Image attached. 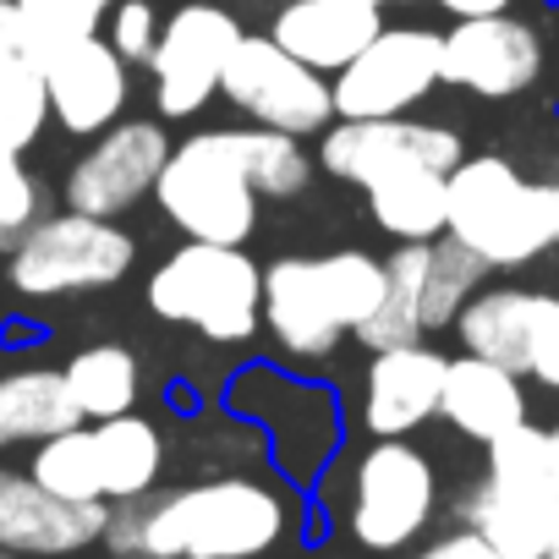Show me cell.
<instances>
[{"instance_id": "4dcf8cb0", "label": "cell", "mask_w": 559, "mask_h": 559, "mask_svg": "<svg viewBox=\"0 0 559 559\" xmlns=\"http://www.w3.org/2000/svg\"><path fill=\"white\" fill-rule=\"evenodd\" d=\"M45 219V192L23 170V154H0V247H17Z\"/></svg>"}, {"instance_id": "d590c367", "label": "cell", "mask_w": 559, "mask_h": 559, "mask_svg": "<svg viewBox=\"0 0 559 559\" xmlns=\"http://www.w3.org/2000/svg\"><path fill=\"white\" fill-rule=\"evenodd\" d=\"M373 7H406V0H373Z\"/></svg>"}, {"instance_id": "f35d334b", "label": "cell", "mask_w": 559, "mask_h": 559, "mask_svg": "<svg viewBox=\"0 0 559 559\" xmlns=\"http://www.w3.org/2000/svg\"><path fill=\"white\" fill-rule=\"evenodd\" d=\"M554 433H559V428H554Z\"/></svg>"}, {"instance_id": "484cf974", "label": "cell", "mask_w": 559, "mask_h": 559, "mask_svg": "<svg viewBox=\"0 0 559 559\" xmlns=\"http://www.w3.org/2000/svg\"><path fill=\"white\" fill-rule=\"evenodd\" d=\"M61 373H67V390H72L83 423L127 417L132 401H138V384H143L138 357L121 352V346H88V352H78Z\"/></svg>"}, {"instance_id": "83f0119b", "label": "cell", "mask_w": 559, "mask_h": 559, "mask_svg": "<svg viewBox=\"0 0 559 559\" xmlns=\"http://www.w3.org/2000/svg\"><path fill=\"white\" fill-rule=\"evenodd\" d=\"M488 477L510 483V488H537V493H559V433L554 428H510L504 439L488 444Z\"/></svg>"}, {"instance_id": "e575fe53", "label": "cell", "mask_w": 559, "mask_h": 559, "mask_svg": "<svg viewBox=\"0 0 559 559\" xmlns=\"http://www.w3.org/2000/svg\"><path fill=\"white\" fill-rule=\"evenodd\" d=\"M439 7H450L455 17H499L510 0H439Z\"/></svg>"}, {"instance_id": "9a60e30c", "label": "cell", "mask_w": 559, "mask_h": 559, "mask_svg": "<svg viewBox=\"0 0 559 559\" xmlns=\"http://www.w3.org/2000/svg\"><path fill=\"white\" fill-rule=\"evenodd\" d=\"M543 67V45L526 23L515 17H461L450 34H444V83L455 88H472L483 99H504V94H521Z\"/></svg>"}, {"instance_id": "5b68a950", "label": "cell", "mask_w": 559, "mask_h": 559, "mask_svg": "<svg viewBox=\"0 0 559 559\" xmlns=\"http://www.w3.org/2000/svg\"><path fill=\"white\" fill-rule=\"evenodd\" d=\"M148 308L209 341H247L263 324V269L241 247L187 241L148 280Z\"/></svg>"}, {"instance_id": "30bf717a", "label": "cell", "mask_w": 559, "mask_h": 559, "mask_svg": "<svg viewBox=\"0 0 559 559\" xmlns=\"http://www.w3.org/2000/svg\"><path fill=\"white\" fill-rule=\"evenodd\" d=\"M444 61V34L428 28H384L346 72H335V116L341 121H395L417 99H428Z\"/></svg>"}, {"instance_id": "8d00e7d4", "label": "cell", "mask_w": 559, "mask_h": 559, "mask_svg": "<svg viewBox=\"0 0 559 559\" xmlns=\"http://www.w3.org/2000/svg\"><path fill=\"white\" fill-rule=\"evenodd\" d=\"M0 559H17V554H0Z\"/></svg>"}, {"instance_id": "74e56055", "label": "cell", "mask_w": 559, "mask_h": 559, "mask_svg": "<svg viewBox=\"0 0 559 559\" xmlns=\"http://www.w3.org/2000/svg\"><path fill=\"white\" fill-rule=\"evenodd\" d=\"M554 559H559V548H554Z\"/></svg>"}, {"instance_id": "f546056e", "label": "cell", "mask_w": 559, "mask_h": 559, "mask_svg": "<svg viewBox=\"0 0 559 559\" xmlns=\"http://www.w3.org/2000/svg\"><path fill=\"white\" fill-rule=\"evenodd\" d=\"M17 12L28 23V34L39 39V50H61L72 39L99 34V23L116 12V0H17Z\"/></svg>"}, {"instance_id": "277c9868", "label": "cell", "mask_w": 559, "mask_h": 559, "mask_svg": "<svg viewBox=\"0 0 559 559\" xmlns=\"http://www.w3.org/2000/svg\"><path fill=\"white\" fill-rule=\"evenodd\" d=\"M488 263L461 247L455 236H433V241H406L390 263H384V302L368 313V324L357 330V341L379 357V352H401V346H423L428 330H444L461 319V308L477 297Z\"/></svg>"}, {"instance_id": "d6a6232c", "label": "cell", "mask_w": 559, "mask_h": 559, "mask_svg": "<svg viewBox=\"0 0 559 559\" xmlns=\"http://www.w3.org/2000/svg\"><path fill=\"white\" fill-rule=\"evenodd\" d=\"M412 559H504L488 537H477L472 526H461V532H444V537H433L428 548H417Z\"/></svg>"}, {"instance_id": "cb8c5ba5", "label": "cell", "mask_w": 559, "mask_h": 559, "mask_svg": "<svg viewBox=\"0 0 559 559\" xmlns=\"http://www.w3.org/2000/svg\"><path fill=\"white\" fill-rule=\"evenodd\" d=\"M83 412L67 390V373L56 368H23L0 379V450L7 444H45L67 428H78Z\"/></svg>"}, {"instance_id": "9c48e42d", "label": "cell", "mask_w": 559, "mask_h": 559, "mask_svg": "<svg viewBox=\"0 0 559 559\" xmlns=\"http://www.w3.org/2000/svg\"><path fill=\"white\" fill-rule=\"evenodd\" d=\"M219 94L236 110H247L258 127L286 132V138H308V132L335 127V83H324V72L302 67L274 39H247L241 34V45L225 61Z\"/></svg>"}, {"instance_id": "ac0fdd59", "label": "cell", "mask_w": 559, "mask_h": 559, "mask_svg": "<svg viewBox=\"0 0 559 559\" xmlns=\"http://www.w3.org/2000/svg\"><path fill=\"white\" fill-rule=\"evenodd\" d=\"M444 357L428 346H401V352H379L368 362L362 379V423L373 439H401L417 423L439 417V395H444Z\"/></svg>"}, {"instance_id": "e0dca14e", "label": "cell", "mask_w": 559, "mask_h": 559, "mask_svg": "<svg viewBox=\"0 0 559 559\" xmlns=\"http://www.w3.org/2000/svg\"><path fill=\"white\" fill-rule=\"evenodd\" d=\"M379 34H384V17L373 0H292L274 17L269 39L313 72H346Z\"/></svg>"}, {"instance_id": "6da1fadb", "label": "cell", "mask_w": 559, "mask_h": 559, "mask_svg": "<svg viewBox=\"0 0 559 559\" xmlns=\"http://www.w3.org/2000/svg\"><path fill=\"white\" fill-rule=\"evenodd\" d=\"M292 526V504L258 477H214L105 515L116 559H263Z\"/></svg>"}, {"instance_id": "f1b7e54d", "label": "cell", "mask_w": 559, "mask_h": 559, "mask_svg": "<svg viewBox=\"0 0 559 559\" xmlns=\"http://www.w3.org/2000/svg\"><path fill=\"white\" fill-rule=\"evenodd\" d=\"M236 154H241V170H247L258 198H292L308 187V154L286 132H269V127L252 132L247 127V132H236Z\"/></svg>"}, {"instance_id": "8fae6325", "label": "cell", "mask_w": 559, "mask_h": 559, "mask_svg": "<svg viewBox=\"0 0 559 559\" xmlns=\"http://www.w3.org/2000/svg\"><path fill=\"white\" fill-rule=\"evenodd\" d=\"M241 45V28L230 12L219 7H181L165 28H159V50H154V105L159 116L181 121L198 116L209 105V94H219L225 61Z\"/></svg>"}, {"instance_id": "603a6c76", "label": "cell", "mask_w": 559, "mask_h": 559, "mask_svg": "<svg viewBox=\"0 0 559 559\" xmlns=\"http://www.w3.org/2000/svg\"><path fill=\"white\" fill-rule=\"evenodd\" d=\"M88 433H94V466H99L105 504L148 499L154 483H159V466H165V439H159V428L127 412V417L88 423Z\"/></svg>"}, {"instance_id": "5bb4252c", "label": "cell", "mask_w": 559, "mask_h": 559, "mask_svg": "<svg viewBox=\"0 0 559 559\" xmlns=\"http://www.w3.org/2000/svg\"><path fill=\"white\" fill-rule=\"evenodd\" d=\"M105 515L110 504H72L23 472H0V554L67 559L105 537Z\"/></svg>"}, {"instance_id": "ba28073f", "label": "cell", "mask_w": 559, "mask_h": 559, "mask_svg": "<svg viewBox=\"0 0 559 559\" xmlns=\"http://www.w3.org/2000/svg\"><path fill=\"white\" fill-rule=\"evenodd\" d=\"M439 510V477L423 450L401 439H379L352 472V537L373 554L412 548Z\"/></svg>"}, {"instance_id": "3957f363", "label": "cell", "mask_w": 559, "mask_h": 559, "mask_svg": "<svg viewBox=\"0 0 559 559\" xmlns=\"http://www.w3.org/2000/svg\"><path fill=\"white\" fill-rule=\"evenodd\" d=\"M488 269L532 263L559 247V187L515 176L504 159H461L450 170V230Z\"/></svg>"}, {"instance_id": "8992f818", "label": "cell", "mask_w": 559, "mask_h": 559, "mask_svg": "<svg viewBox=\"0 0 559 559\" xmlns=\"http://www.w3.org/2000/svg\"><path fill=\"white\" fill-rule=\"evenodd\" d=\"M154 198L192 241L241 247L258 225V192L241 170L236 132H198L192 143L170 148Z\"/></svg>"}, {"instance_id": "7a4b0ae2", "label": "cell", "mask_w": 559, "mask_h": 559, "mask_svg": "<svg viewBox=\"0 0 559 559\" xmlns=\"http://www.w3.org/2000/svg\"><path fill=\"white\" fill-rule=\"evenodd\" d=\"M384 302V263L346 247L324 258H280L263 269V324L292 357H330Z\"/></svg>"}, {"instance_id": "44dd1931", "label": "cell", "mask_w": 559, "mask_h": 559, "mask_svg": "<svg viewBox=\"0 0 559 559\" xmlns=\"http://www.w3.org/2000/svg\"><path fill=\"white\" fill-rule=\"evenodd\" d=\"M554 313V297L543 292H477L455 330H461V346L466 357H483V362H499L510 373H532V352H537V335Z\"/></svg>"}, {"instance_id": "ffe728a7", "label": "cell", "mask_w": 559, "mask_h": 559, "mask_svg": "<svg viewBox=\"0 0 559 559\" xmlns=\"http://www.w3.org/2000/svg\"><path fill=\"white\" fill-rule=\"evenodd\" d=\"M50 121L45 50L28 34L17 0H0V154H23Z\"/></svg>"}, {"instance_id": "2e32d148", "label": "cell", "mask_w": 559, "mask_h": 559, "mask_svg": "<svg viewBox=\"0 0 559 559\" xmlns=\"http://www.w3.org/2000/svg\"><path fill=\"white\" fill-rule=\"evenodd\" d=\"M45 83H50V116L78 138L110 132L121 105H127V61L99 34L50 50L45 56Z\"/></svg>"}, {"instance_id": "836d02e7", "label": "cell", "mask_w": 559, "mask_h": 559, "mask_svg": "<svg viewBox=\"0 0 559 559\" xmlns=\"http://www.w3.org/2000/svg\"><path fill=\"white\" fill-rule=\"evenodd\" d=\"M532 373H537L543 384H554V390H559V302H554V313H548V324H543V335H537Z\"/></svg>"}, {"instance_id": "d4e9b609", "label": "cell", "mask_w": 559, "mask_h": 559, "mask_svg": "<svg viewBox=\"0 0 559 559\" xmlns=\"http://www.w3.org/2000/svg\"><path fill=\"white\" fill-rule=\"evenodd\" d=\"M362 192H368L379 230H390L401 241H433L450 230V176L444 170L412 165L395 176H373Z\"/></svg>"}, {"instance_id": "52a82bcc", "label": "cell", "mask_w": 559, "mask_h": 559, "mask_svg": "<svg viewBox=\"0 0 559 559\" xmlns=\"http://www.w3.org/2000/svg\"><path fill=\"white\" fill-rule=\"evenodd\" d=\"M138 247L121 225L94 219V214H50L39 219L17 247H12V286L23 297H72V292H99L132 269Z\"/></svg>"}, {"instance_id": "4fadbf2b", "label": "cell", "mask_w": 559, "mask_h": 559, "mask_svg": "<svg viewBox=\"0 0 559 559\" xmlns=\"http://www.w3.org/2000/svg\"><path fill=\"white\" fill-rule=\"evenodd\" d=\"M324 170L341 176V181H357L368 187L373 176H395V170H455L461 165V138L444 132V127H428V121H335L324 132V148H319Z\"/></svg>"}, {"instance_id": "d6986e66", "label": "cell", "mask_w": 559, "mask_h": 559, "mask_svg": "<svg viewBox=\"0 0 559 559\" xmlns=\"http://www.w3.org/2000/svg\"><path fill=\"white\" fill-rule=\"evenodd\" d=\"M461 526L488 537L504 559H554L559 548V493L510 488L483 477L461 493Z\"/></svg>"}, {"instance_id": "1f68e13d", "label": "cell", "mask_w": 559, "mask_h": 559, "mask_svg": "<svg viewBox=\"0 0 559 559\" xmlns=\"http://www.w3.org/2000/svg\"><path fill=\"white\" fill-rule=\"evenodd\" d=\"M110 50L121 61H154L159 50V17L148 0H121V7L110 12Z\"/></svg>"}, {"instance_id": "4316f807", "label": "cell", "mask_w": 559, "mask_h": 559, "mask_svg": "<svg viewBox=\"0 0 559 559\" xmlns=\"http://www.w3.org/2000/svg\"><path fill=\"white\" fill-rule=\"evenodd\" d=\"M39 488H50L56 499H72V504H105V488H99V466H94V433L88 423L56 433L39 444L34 455V472H28Z\"/></svg>"}, {"instance_id": "7c38bea8", "label": "cell", "mask_w": 559, "mask_h": 559, "mask_svg": "<svg viewBox=\"0 0 559 559\" xmlns=\"http://www.w3.org/2000/svg\"><path fill=\"white\" fill-rule=\"evenodd\" d=\"M165 159H170V143L154 121H121V127L99 132V143L72 165L67 209L94 214V219H116L159 187Z\"/></svg>"}, {"instance_id": "7402d4cb", "label": "cell", "mask_w": 559, "mask_h": 559, "mask_svg": "<svg viewBox=\"0 0 559 559\" xmlns=\"http://www.w3.org/2000/svg\"><path fill=\"white\" fill-rule=\"evenodd\" d=\"M439 417H450L466 439H504L510 428L526 423V395H521V373L483 362V357H461L444 368V395H439Z\"/></svg>"}]
</instances>
